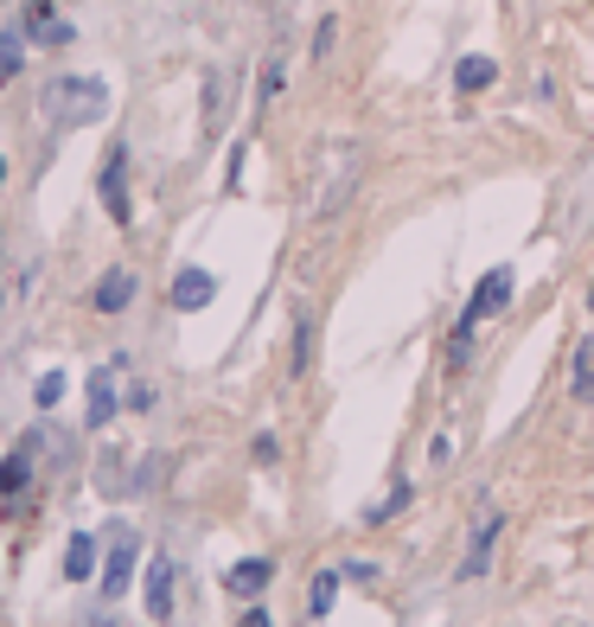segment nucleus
<instances>
[{"mask_svg":"<svg viewBox=\"0 0 594 627\" xmlns=\"http://www.w3.org/2000/svg\"><path fill=\"white\" fill-rule=\"evenodd\" d=\"M39 103H46V122L58 135H71V129H90V122L109 116V83L103 78H58V83H46Z\"/></svg>","mask_w":594,"mask_h":627,"instance_id":"nucleus-1","label":"nucleus"},{"mask_svg":"<svg viewBox=\"0 0 594 627\" xmlns=\"http://www.w3.org/2000/svg\"><path fill=\"white\" fill-rule=\"evenodd\" d=\"M512 288H517V276L505 269V262L480 276V288H473V301H466V314H461V327H454V366L466 359V340H473V327H480V320H492V314L512 308Z\"/></svg>","mask_w":594,"mask_h":627,"instance_id":"nucleus-2","label":"nucleus"},{"mask_svg":"<svg viewBox=\"0 0 594 627\" xmlns=\"http://www.w3.org/2000/svg\"><path fill=\"white\" fill-rule=\"evenodd\" d=\"M97 192H103L109 225H122V231H129V225H134V199H129V141H109L103 173H97Z\"/></svg>","mask_w":594,"mask_h":627,"instance_id":"nucleus-3","label":"nucleus"},{"mask_svg":"<svg viewBox=\"0 0 594 627\" xmlns=\"http://www.w3.org/2000/svg\"><path fill=\"white\" fill-rule=\"evenodd\" d=\"M359 173H364V148L359 141H345L339 148V160H333V173H326V186H320V218H333V211H345L352 206V192H359Z\"/></svg>","mask_w":594,"mask_h":627,"instance_id":"nucleus-4","label":"nucleus"},{"mask_svg":"<svg viewBox=\"0 0 594 627\" xmlns=\"http://www.w3.org/2000/svg\"><path fill=\"white\" fill-rule=\"evenodd\" d=\"M134 295H141V276H134L129 262H115V269H103V276H97V288H90V308H97V314H129Z\"/></svg>","mask_w":594,"mask_h":627,"instance_id":"nucleus-5","label":"nucleus"},{"mask_svg":"<svg viewBox=\"0 0 594 627\" xmlns=\"http://www.w3.org/2000/svg\"><path fill=\"white\" fill-rule=\"evenodd\" d=\"M20 27H27V32H32V46H46V52H64V46L78 39V27H71V20H58L52 0H27Z\"/></svg>","mask_w":594,"mask_h":627,"instance_id":"nucleus-6","label":"nucleus"},{"mask_svg":"<svg viewBox=\"0 0 594 627\" xmlns=\"http://www.w3.org/2000/svg\"><path fill=\"white\" fill-rule=\"evenodd\" d=\"M173 557H167V550H154V557H148V589H141V608H148V615H154V621H173V608H180V601H173Z\"/></svg>","mask_w":594,"mask_h":627,"instance_id":"nucleus-7","label":"nucleus"},{"mask_svg":"<svg viewBox=\"0 0 594 627\" xmlns=\"http://www.w3.org/2000/svg\"><path fill=\"white\" fill-rule=\"evenodd\" d=\"M32 468H39V436H20V442L7 448V461H0V499L27 494Z\"/></svg>","mask_w":594,"mask_h":627,"instance_id":"nucleus-8","label":"nucleus"},{"mask_svg":"<svg viewBox=\"0 0 594 627\" xmlns=\"http://www.w3.org/2000/svg\"><path fill=\"white\" fill-rule=\"evenodd\" d=\"M115 371H122V359L109 371H97L90 378V404H83V429H109L115 422V410H122V397H115Z\"/></svg>","mask_w":594,"mask_h":627,"instance_id":"nucleus-9","label":"nucleus"},{"mask_svg":"<svg viewBox=\"0 0 594 627\" xmlns=\"http://www.w3.org/2000/svg\"><path fill=\"white\" fill-rule=\"evenodd\" d=\"M211 301H218V276H211V269L192 262V269L173 276V308H180V314H199V308H211Z\"/></svg>","mask_w":594,"mask_h":627,"instance_id":"nucleus-10","label":"nucleus"},{"mask_svg":"<svg viewBox=\"0 0 594 627\" xmlns=\"http://www.w3.org/2000/svg\"><path fill=\"white\" fill-rule=\"evenodd\" d=\"M499 531H505V519H499V512H486V519L473 525V545H466V557H461V583H480V576H486Z\"/></svg>","mask_w":594,"mask_h":627,"instance_id":"nucleus-11","label":"nucleus"},{"mask_svg":"<svg viewBox=\"0 0 594 627\" xmlns=\"http://www.w3.org/2000/svg\"><path fill=\"white\" fill-rule=\"evenodd\" d=\"M269 583H275V557H243V564L224 570V589L231 596H262Z\"/></svg>","mask_w":594,"mask_h":627,"instance_id":"nucleus-12","label":"nucleus"},{"mask_svg":"<svg viewBox=\"0 0 594 627\" xmlns=\"http://www.w3.org/2000/svg\"><path fill=\"white\" fill-rule=\"evenodd\" d=\"M492 83H499V64H492L486 52H473V58L454 64V90H461V97H480V90H492Z\"/></svg>","mask_w":594,"mask_h":627,"instance_id":"nucleus-13","label":"nucleus"},{"mask_svg":"<svg viewBox=\"0 0 594 627\" xmlns=\"http://www.w3.org/2000/svg\"><path fill=\"white\" fill-rule=\"evenodd\" d=\"M129 583H134V538H122V545L109 550V570H103V596H109V601H122V596H129Z\"/></svg>","mask_w":594,"mask_h":627,"instance_id":"nucleus-14","label":"nucleus"},{"mask_svg":"<svg viewBox=\"0 0 594 627\" xmlns=\"http://www.w3.org/2000/svg\"><path fill=\"white\" fill-rule=\"evenodd\" d=\"M90 570H97V538L78 531V538L64 545V576H71V583H90Z\"/></svg>","mask_w":594,"mask_h":627,"instance_id":"nucleus-15","label":"nucleus"},{"mask_svg":"<svg viewBox=\"0 0 594 627\" xmlns=\"http://www.w3.org/2000/svg\"><path fill=\"white\" fill-rule=\"evenodd\" d=\"M282 83H288V58L269 52V58H262V78H256V109L275 103V97H282Z\"/></svg>","mask_w":594,"mask_h":627,"instance_id":"nucleus-16","label":"nucleus"},{"mask_svg":"<svg viewBox=\"0 0 594 627\" xmlns=\"http://www.w3.org/2000/svg\"><path fill=\"white\" fill-rule=\"evenodd\" d=\"M20 64H27V32L7 27V32H0V83L20 78Z\"/></svg>","mask_w":594,"mask_h":627,"instance_id":"nucleus-17","label":"nucleus"},{"mask_svg":"<svg viewBox=\"0 0 594 627\" xmlns=\"http://www.w3.org/2000/svg\"><path fill=\"white\" fill-rule=\"evenodd\" d=\"M224 129V71H205V135L218 141Z\"/></svg>","mask_w":594,"mask_h":627,"instance_id":"nucleus-18","label":"nucleus"},{"mask_svg":"<svg viewBox=\"0 0 594 627\" xmlns=\"http://www.w3.org/2000/svg\"><path fill=\"white\" fill-rule=\"evenodd\" d=\"M333 596H339V570H320V576H313V596H308V608L320 615V621L333 615Z\"/></svg>","mask_w":594,"mask_h":627,"instance_id":"nucleus-19","label":"nucleus"},{"mask_svg":"<svg viewBox=\"0 0 594 627\" xmlns=\"http://www.w3.org/2000/svg\"><path fill=\"white\" fill-rule=\"evenodd\" d=\"M313 366V320L308 314H294V378Z\"/></svg>","mask_w":594,"mask_h":627,"instance_id":"nucleus-20","label":"nucleus"},{"mask_svg":"<svg viewBox=\"0 0 594 627\" xmlns=\"http://www.w3.org/2000/svg\"><path fill=\"white\" fill-rule=\"evenodd\" d=\"M575 397H594V346H575Z\"/></svg>","mask_w":594,"mask_h":627,"instance_id":"nucleus-21","label":"nucleus"},{"mask_svg":"<svg viewBox=\"0 0 594 627\" xmlns=\"http://www.w3.org/2000/svg\"><path fill=\"white\" fill-rule=\"evenodd\" d=\"M58 397H64V371H46V378H39V397H32V404H39V410H58Z\"/></svg>","mask_w":594,"mask_h":627,"instance_id":"nucleus-22","label":"nucleus"},{"mask_svg":"<svg viewBox=\"0 0 594 627\" xmlns=\"http://www.w3.org/2000/svg\"><path fill=\"white\" fill-rule=\"evenodd\" d=\"M403 506H410V487H396V494H390L384 506H371V512H364V519H371V525H384L390 512H403Z\"/></svg>","mask_w":594,"mask_h":627,"instance_id":"nucleus-23","label":"nucleus"},{"mask_svg":"<svg viewBox=\"0 0 594 627\" xmlns=\"http://www.w3.org/2000/svg\"><path fill=\"white\" fill-rule=\"evenodd\" d=\"M333 39H339V20H320V27H313V58L333 52Z\"/></svg>","mask_w":594,"mask_h":627,"instance_id":"nucleus-24","label":"nucleus"},{"mask_svg":"<svg viewBox=\"0 0 594 627\" xmlns=\"http://www.w3.org/2000/svg\"><path fill=\"white\" fill-rule=\"evenodd\" d=\"M243 155H250V148L236 141V148H231V167H224V186H231V192H236V180H243Z\"/></svg>","mask_w":594,"mask_h":627,"instance_id":"nucleus-25","label":"nucleus"},{"mask_svg":"<svg viewBox=\"0 0 594 627\" xmlns=\"http://www.w3.org/2000/svg\"><path fill=\"white\" fill-rule=\"evenodd\" d=\"M122 404H129V410H154V391H148V385H129V397H122Z\"/></svg>","mask_w":594,"mask_h":627,"instance_id":"nucleus-26","label":"nucleus"},{"mask_svg":"<svg viewBox=\"0 0 594 627\" xmlns=\"http://www.w3.org/2000/svg\"><path fill=\"white\" fill-rule=\"evenodd\" d=\"M429 461H435V468H447V461H454V442H447V436H435V442H429Z\"/></svg>","mask_w":594,"mask_h":627,"instance_id":"nucleus-27","label":"nucleus"},{"mask_svg":"<svg viewBox=\"0 0 594 627\" xmlns=\"http://www.w3.org/2000/svg\"><path fill=\"white\" fill-rule=\"evenodd\" d=\"M236 627H275V621H269V608H250V615H243Z\"/></svg>","mask_w":594,"mask_h":627,"instance_id":"nucleus-28","label":"nucleus"},{"mask_svg":"<svg viewBox=\"0 0 594 627\" xmlns=\"http://www.w3.org/2000/svg\"><path fill=\"white\" fill-rule=\"evenodd\" d=\"M588 308H594V282H588Z\"/></svg>","mask_w":594,"mask_h":627,"instance_id":"nucleus-29","label":"nucleus"},{"mask_svg":"<svg viewBox=\"0 0 594 627\" xmlns=\"http://www.w3.org/2000/svg\"><path fill=\"white\" fill-rule=\"evenodd\" d=\"M0 180H7V160H0Z\"/></svg>","mask_w":594,"mask_h":627,"instance_id":"nucleus-30","label":"nucleus"}]
</instances>
